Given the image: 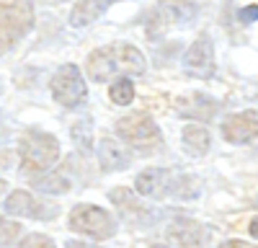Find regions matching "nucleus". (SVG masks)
<instances>
[{"label":"nucleus","mask_w":258,"mask_h":248,"mask_svg":"<svg viewBox=\"0 0 258 248\" xmlns=\"http://www.w3.org/2000/svg\"><path fill=\"white\" fill-rule=\"evenodd\" d=\"M209 238V230L199 222H191V220H181L168 230V243L173 248H202V243Z\"/></svg>","instance_id":"obj_14"},{"label":"nucleus","mask_w":258,"mask_h":248,"mask_svg":"<svg viewBox=\"0 0 258 248\" xmlns=\"http://www.w3.org/2000/svg\"><path fill=\"white\" fill-rule=\"evenodd\" d=\"M248 233H250L253 238H258V217H253V220H250V225H248Z\"/></svg>","instance_id":"obj_25"},{"label":"nucleus","mask_w":258,"mask_h":248,"mask_svg":"<svg viewBox=\"0 0 258 248\" xmlns=\"http://www.w3.org/2000/svg\"><path fill=\"white\" fill-rule=\"evenodd\" d=\"M21 168L31 176H41L52 171L59 160V142L54 135L41 130H26L18 142Z\"/></svg>","instance_id":"obj_3"},{"label":"nucleus","mask_w":258,"mask_h":248,"mask_svg":"<svg viewBox=\"0 0 258 248\" xmlns=\"http://www.w3.org/2000/svg\"><path fill=\"white\" fill-rule=\"evenodd\" d=\"M34 186L39 192H44V194H68L73 186H70V178H64V176H59V173H41L36 181H34Z\"/></svg>","instance_id":"obj_18"},{"label":"nucleus","mask_w":258,"mask_h":248,"mask_svg":"<svg viewBox=\"0 0 258 248\" xmlns=\"http://www.w3.org/2000/svg\"><path fill=\"white\" fill-rule=\"evenodd\" d=\"M132 150L124 142H116L111 137H103L98 142V163L103 173H114V171H124L132 165Z\"/></svg>","instance_id":"obj_11"},{"label":"nucleus","mask_w":258,"mask_h":248,"mask_svg":"<svg viewBox=\"0 0 258 248\" xmlns=\"http://www.w3.org/2000/svg\"><path fill=\"white\" fill-rule=\"evenodd\" d=\"M183 70L194 78H212L214 75V47L209 36H199L183 54Z\"/></svg>","instance_id":"obj_9"},{"label":"nucleus","mask_w":258,"mask_h":248,"mask_svg":"<svg viewBox=\"0 0 258 248\" xmlns=\"http://www.w3.org/2000/svg\"><path fill=\"white\" fill-rule=\"evenodd\" d=\"M49 88H52V98L62 109H75L85 101V96H88V86H85L83 73H80L78 65H62L52 75Z\"/></svg>","instance_id":"obj_7"},{"label":"nucleus","mask_w":258,"mask_h":248,"mask_svg":"<svg viewBox=\"0 0 258 248\" xmlns=\"http://www.w3.org/2000/svg\"><path fill=\"white\" fill-rule=\"evenodd\" d=\"M73 140L78 145V150H83L88 155L93 150V137H91V121H78L73 127Z\"/></svg>","instance_id":"obj_20"},{"label":"nucleus","mask_w":258,"mask_h":248,"mask_svg":"<svg viewBox=\"0 0 258 248\" xmlns=\"http://www.w3.org/2000/svg\"><path fill=\"white\" fill-rule=\"evenodd\" d=\"M222 137L232 145H245L258 137V111H238L222 124Z\"/></svg>","instance_id":"obj_10"},{"label":"nucleus","mask_w":258,"mask_h":248,"mask_svg":"<svg viewBox=\"0 0 258 248\" xmlns=\"http://www.w3.org/2000/svg\"><path fill=\"white\" fill-rule=\"evenodd\" d=\"M68 248H93V245H85V243H75V240H70Z\"/></svg>","instance_id":"obj_26"},{"label":"nucleus","mask_w":258,"mask_h":248,"mask_svg":"<svg viewBox=\"0 0 258 248\" xmlns=\"http://www.w3.org/2000/svg\"><path fill=\"white\" fill-rule=\"evenodd\" d=\"M238 18L243 21V24H253V21H258V6H250V8H243L238 13Z\"/></svg>","instance_id":"obj_23"},{"label":"nucleus","mask_w":258,"mask_h":248,"mask_svg":"<svg viewBox=\"0 0 258 248\" xmlns=\"http://www.w3.org/2000/svg\"><path fill=\"white\" fill-rule=\"evenodd\" d=\"M145 70H147V62L142 52L132 44H124V41L98 47L85 59V75H88V80H96V83H106V80L121 78V75L126 78L145 75Z\"/></svg>","instance_id":"obj_1"},{"label":"nucleus","mask_w":258,"mask_h":248,"mask_svg":"<svg viewBox=\"0 0 258 248\" xmlns=\"http://www.w3.org/2000/svg\"><path fill=\"white\" fill-rule=\"evenodd\" d=\"M194 18H197V6L191 0H158L153 11V24L160 29L188 26Z\"/></svg>","instance_id":"obj_8"},{"label":"nucleus","mask_w":258,"mask_h":248,"mask_svg":"<svg viewBox=\"0 0 258 248\" xmlns=\"http://www.w3.org/2000/svg\"><path fill=\"white\" fill-rule=\"evenodd\" d=\"M155 248H168V245H155ZM170 248H173V245H170Z\"/></svg>","instance_id":"obj_29"},{"label":"nucleus","mask_w":258,"mask_h":248,"mask_svg":"<svg viewBox=\"0 0 258 248\" xmlns=\"http://www.w3.org/2000/svg\"><path fill=\"white\" fill-rule=\"evenodd\" d=\"M109 98L116 103V106H126V103H132L135 101V83L129 80L126 75L116 78L111 83V88H109Z\"/></svg>","instance_id":"obj_19"},{"label":"nucleus","mask_w":258,"mask_h":248,"mask_svg":"<svg viewBox=\"0 0 258 248\" xmlns=\"http://www.w3.org/2000/svg\"><path fill=\"white\" fill-rule=\"evenodd\" d=\"M41 3H64V0H41Z\"/></svg>","instance_id":"obj_28"},{"label":"nucleus","mask_w":258,"mask_h":248,"mask_svg":"<svg viewBox=\"0 0 258 248\" xmlns=\"http://www.w3.org/2000/svg\"><path fill=\"white\" fill-rule=\"evenodd\" d=\"M3 192H6V181H3V178H0V194H3Z\"/></svg>","instance_id":"obj_27"},{"label":"nucleus","mask_w":258,"mask_h":248,"mask_svg":"<svg viewBox=\"0 0 258 248\" xmlns=\"http://www.w3.org/2000/svg\"><path fill=\"white\" fill-rule=\"evenodd\" d=\"M3 210L13 217H31V220H49L52 212H44V207H41V202L29 194V192H11L6 204H3Z\"/></svg>","instance_id":"obj_13"},{"label":"nucleus","mask_w":258,"mask_h":248,"mask_svg":"<svg viewBox=\"0 0 258 248\" xmlns=\"http://www.w3.org/2000/svg\"><path fill=\"white\" fill-rule=\"evenodd\" d=\"M16 248H57V245H54V240H52L49 235L31 233V235H26V238H21V240L16 243Z\"/></svg>","instance_id":"obj_22"},{"label":"nucleus","mask_w":258,"mask_h":248,"mask_svg":"<svg viewBox=\"0 0 258 248\" xmlns=\"http://www.w3.org/2000/svg\"><path fill=\"white\" fill-rule=\"evenodd\" d=\"M116 135L129 145V148H137L142 153H153V150H158L163 145L160 127L147 114H142V111L121 116L116 121Z\"/></svg>","instance_id":"obj_5"},{"label":"nucleus","mask_w":258,"mask_h":248,"mask_svg":"<svg viewBox=\"0 0 258 248\" xmlns=\"http://www.w3.org/2000/svg\"><path fill=\"white\" fill-rule=\"evenodd\" d=\"M176 114L194 121H209L217 114V101L207 93H186L176 101Z\"/></svg>","instance_id":"obj_12"},{"label":"nucleus","mask_w":258,"mask_h":248,"mask_svg":"<svg viewBox=\"0 0 258 248\" xmlns=\"http://www.w3.org/2000/svg\"><path fill=\"white\" fill-rule=\"evenodd\" d=\"M135 192L147 199H197L202 194L199 178L181 171L147 168L135 178Z\"/></svg>","instance_id":"obj_2"},{"label":"nucleus","mask_w":258,"mask_h":248,"mask_svg":"<svg viewBox=\"0 0 258 248\" xmlns=\"http://www.w3.org/2000/svg\"><path fill=\"white\" fill-rule=\"evenodd\" d=\"M212 148V137L204 127L199 124H191V127L183 130V150L191 155H207Z\"/></svg>","instance_id":"obj_17"},{"label":"nucleus","mask_w":258,"mask_h":248,"mask_svg":"<svg viewBox=\"0 0 258 248\" xmlns=\"http://www.w3.org/2000/svg\"><path fill=\"white\" fill-rule=\"evenodd\" d=\"M109 199L121 210V215L126 217V220H132V222H145V217H147V210L135 199V194L129 192V189H114L111 194H109Z\"/></svg>","instance_id":"obj_16"},{"label":"nucleus","mask_w":258,"mask_h":248,"mask_svg":"<svg viewBox=\"0 0 258 248\" xmlns=\"http://www.w3.org/2000/svg\"><path fill=\"white\" fill-rule=\"evenodd\" d=\"M34 26L31 0H0V54L11 52Z\"/></svg>","instance_id":"obj_4"},{"label":"nucleus","mask_w":258,"mask_h":248,"mask_svg":"<svg viewBox=\"0 0 258 248\" xmlns=\"http://www.w3.org/2000/svg\"><path fill=\"white\" fill-rule=\"evenodd\" d=\"M68 222H70V230H75L80 235H88L93 240L114 238L116 230H119L116 220L96 204H75Z\"/></svg>","instance_id":"obj_6"},{"label":"nucleus","mask_w":258,"mask_h":248,"mask_svg":"<svg viewBox=\"0 0 258 248\" xmlns=\"http://www.w3.org/2000/svg\"><path fill=\"white\" fill-rule=\"evenodd\" d=\"M21 235V225L13 220H0V248H11Z\"/></svg>","instance_id":"obj_21"},{"label":"nucleus","mask_w":258,"mask_h":248,"mask_svg":"<svg viewBox=\"0 0 258 248\" xmlns=\"http://www.w3.org/2000/svg\"><path fill=\"white\" fill-rule=\"evenodd\" d=\"M114 3H119V0H78L70 11V26H75V29L91 26L93 21H98Z\"/></svg>","instance_id":"obj_15"},{"label":"nucleus","mask_w":258,"mask_h":248,"mask_svg":"<svg viewBox=\"0 0 258 248\" xmlns=\"http://www.w3.org/2000/svg\"><path fill=\"white\" fill-rule=\"evenodd\" d=\"M220 248H250V245L243 243V240H230V243H225V245H220Z\"/></svg>","instance_id":"obj_24"}]
</instances>
